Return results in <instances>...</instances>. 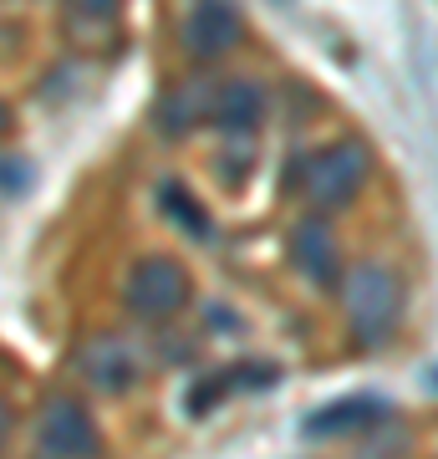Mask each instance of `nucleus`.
Here are the masks:
<instances>
[{
	"label": "nucleus",
	"instance_id": "nucleus-11",
	"mask_svg": "<svg viewBox=\"0 0 438 459\" xmlns=\"http://www.w3.org/2000/svg\"><path fill=\"white\" fill-rule=\"evenodd\" d=\"M66 5H72L82 21H113L123 0H66Z\"/></svg>",
	"mask_w": 438,
	"mask_h": 459
},
{
	"label": "nucleus",
	"instance_id": "nucleus-7",
	"mask_svg": "<svg viewBox=\"0 0 438 459\" xmlns=\"http://www.w3.org/2000/svg\"><path fill=\"white\" fill-rule=\"evenodd\" d=\"M265 108H271V98H265L260 82H229L210 98V117L229 133V138H245L250 128H260V123H265Z\"/></svg>",
	"mask_w": 438,
	"mask_h": 459
},
{
	"label": "nucleus",
	"instance_id": "nucleus-5",
	"mask_svg": "<svg viewBox=\"0 0 438 459\" xmlns=\"http://www.w3.org/2000/svg\"><path fill=\"white\" fill-rule=\"evenodd\" d=\"M240 41V16L229 0H194V11L184 21V47L194 56H219Z\"/></svg>",
	"mask_w": 438,
	"mask_h": 459
},
{
	"label": "nucleus",
	"instance_id": "nucleus-10",
	"mask_svg": "<svg viewBox=\"0 0 438 459\" xmlns=\"http://www.w3.org/2000/svg\"><path fill=\"white\" fill-rule=\"evenodd\" d=\"M159 210L174 220V225H184V235H194V240H210V214H204V204H199L184 184L163 179L159 184Z\"/></svg>",
	"mask_w": 438,
	"mask_h": 459
},
{
	"label": "nucleus",
	"instance_id": "nucleus-8",
	"mask_svg": "<svg viewBox=\"0 0 438 459\" xmlns=\"http://www.w3.org/2000/svg\"><path fill=\"white\" fill-rule=\"evenodd\" d=\"M377 419H388V403L382 398H341V403H326L306 419V434L326 439V434H347V429H367Z\"/></svg>",
	"mask_w": 438,
	"mask_h": 459
},
{
	"label": "nucleus",
	"instance_id": "nucleus-4",
	"mask_svg": "<svg viewBox=\"0 0 438 459\" xmlns=\"http://www.w3.org/2000/svg\"><path fill=\"white\" fill-rule=\"evenodd\" d=\"M36 444L47 459H98L102 434L77 398H51L41 413V429H36Z\"/></svg>",
	"mask_w": 438,
	"mask_h": 459
},
{
	"label": "nucleus",
	"instance_id": "nucleus-3",
	"mask_svg": "<svg viewBox=\"0 0 438 459\" xmlns=\"http://www.w3.org/2000/svg\"><path fill=\"white\" fill-rule=\"evenodd\" d=\"M123 301L138 322H168L189 301V276H184L179 261L168 255H148L128 271V286H123Z\"/></svg>",
	"mask_w": 438,
	"mask_h": 459
},
{
	"label": "nucleus",
	"instance_id": "nucleus-9",
	"mask_svg": "<svg viewBox=\"0 0 438 459\" xmlns=\"http://www.w3.org/2000/svg\"><path fill=\"white\" fill-rule=\"evenodd\" d=\"M82 373H87V383L117 394V388H128L133 377H138V362H133V352L123 342L107 337V342H92L87 352H82Z\"/></svg>",
	"mask_w": 438,
	"mask_h": 459
},
{
	"label": "nucleus",
	"instance_id": "nucleus-6",
	"mask_svg": "<svg viewBox=\"0 0 438 459\" xmlns=\"http://www.w3.org/2000/svg\"><path fill=\"white\" fill-rule=\"evenodd\" d=\"M291 265H296L306 281H316V286H331V281H337V271H341L337 235H331L322 220L296 225V235H291Z\"/></svg>",
	"mask_w": 438,
	"mask_h": 459
},
{
	"label": "nucleus",
	"instance_id": "nucleus-2",
	"mask_svg": "<svg viewBox=\"0 0 438 459\" xmlns=\"http://www.w3.org/2000/svg\"><path fill=\"white\" fill-rule=\"evenodd\" d=\"M367 174H373L367 148H362V143H331V148H322V153L306 164L301 189H306L311 204H322V210H341V204H352V195L367 184Z\"/></svg>",
	"mask_w": 438,
	"mask_h": 459
},
{
	"label": "nucleus",
	"instance_id": "nucleus-12",
	"mask_svg": "<svg viewBox=\"0 0 438 459\" xmlns=\"http://www.w3.org/2000/svg\"><path fill=\"white\" fill-rule=\"evenodd\" d=\"M5 128H11V113H5V102H0V138H5Z\"/></svg>",
	"mask_w": 438,
	"mask_h": 459
},
{
	"label": "nucleus",
	"instance_id": "nucleus-13",
	"mask_svg": "<svg viewBox=\"0 0 438 459\" xmlns=\"http://www.w3.org/2000/svg\"><path fill=\"white\" fill-rule=\"evenodd\" d=\"M0 429H5V409H0Z\"/></svg>",
	"mask_w": 438,
	"mask_h": 459
},
{
	"label": "nucleus",
	"instance_id": "nucleus-1",
	"mask_svg": "<svg viewBox=\"0 0 438 459\" xmlns=\"http://www.w3.org/2000/svg\"><path fill=\"white\" fill-rule=\"evenodd\" d=\"M341 301H347V316H352V337L362 347H377L398 327L403 291H398V276L388 265H357L347 276V286H341Z\"/></svg>",
	"mask_w": 438,
	"mask_h": 459
}]
</instances>
